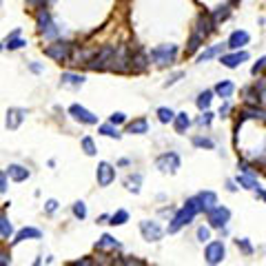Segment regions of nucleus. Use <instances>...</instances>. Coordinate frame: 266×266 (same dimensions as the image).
<instances>
[{
  "instance_id": "f257e3e1",
  "label": "nucleus",
  "mask_w": 266,
  "mask_h": 266,
  "mask_svg": "<svg viewBox=\"0 0 266 266\" xmlns=\"http://www.w3.org/2000/svg\"><path fill=\"white\" fill-rule=\"evenodd\" d=\"M200 211H202V206H200L198 195H195V198H191V200H186V204H184V206L180 208L178 213H175V218L171 220V224H169V233H178L180 228L186 226V224H189L191 220H193Z\"/></svg>"
},
{
  "instance_id": "f03ea898",
  "label": "nucleus",
  "mask_w": 266,
  "mask_h": 266,
  "mask_svg": "<svg viewBox=\"0 0 266 266\" xmlns=\"http://www.w3.org/2000/svg\"><path fill=\"white\" fill-rule=\"evenodd\" d=\"M175 56H178V47H175V44H160V47H155L153 51L149 53V60H153L160 67H164V64L173 62Z\"/></svg>"
},
{
  "instance_id": "7ed1b4c3",
  "label": "nucleus",
  "mask_w": 266,
  "mask_h": 266,
  "mask_svg": "<svg viewBox=\"0 0 266 266\" xmlns=\"http://www.w3.org/2000/svg\"><path fill=\"white\" fill-rule=\"evenodd\" d=\"M113 56H116V47H113V44H106L100 51H96V56H93L87 64H89V69H106L111 64Z\"/></svg>"
},
{
  "instance_id": "20e7f679",
  "label": "nucleus",
  "mask_w": 266,
  "mask_h": 266,
  "mask_svg": "<svg viewBox=\"0 0 266 266\" xmlns=\"http://www.w3.org/2000/svg\"><path fill=\"white\" fill-rule=\"evenodd\" d=\"M38 31L44 38H56V36H58V27L53 24L51 14H49L44 7H40V11H38Z\"/></svg>"
},
{
  "instance_id": "39448f33",
  "label": "nucleus",
  "mask_w": 266,
  "mask_h": 266,
  "mask_svg": "<svg viewBox=\"0 0 266 266\" xmlns=\"http://www.w3.org/2000/svg\"><path fill=\"white\" fill-rule=\"evenodd\" d=\"M69 53H71V44L64 42V40H58V42L49 44V47L44 49V56L53 58L56 62H64V60L69 58Z\"/></svg>"
},
{
  "instance_id": "423d86ee",
  "label": "nucleus",
  "mask_w": 266,
  "mask_h": 266,
  "mask_svg": "<svg viewBox=\"0 0 266 266\" xmlns=\"http://www.w3.org/2000/svg\"><path fill=\"white\" fill-rule=\"evenodd\" d=\"M206 218L213 228H222V226H226V222L231 220V211H228L226 206H215L206 213Z\"/></svg>"
},
{
  "instance_id": "0eeeda50",
  "label": "nucleus",
  "mask_w": 266,
  "mask_h": 266,
  "mask_svg": "<svg viewBox=\"0 0 266 266\" xmlns=\"http://www.w3.org/2000/svg\"><path fill=\"white\" fill-rule=\"evenodd\" d=\"M155 166H158L162 173H175V171L180 169V158L178 153H164V155H160L158 160H155Z\"/></svg>"
},
{
  "instance_id": "6e6552de",
  "label": "nucleus",
  "mask_w": 266,
  "mask_h": 266,
  "mask_svg": "<svg viewBox=\"0 0 266 266\" xmlns=\"http://www.w3.org/2000/svg\"><path fill=\"white\" fill-rule=\"evenodd\" d=\"M140 231L142 235H144V240H149V242H158V240H162V228H160L158 222H151V220H142L140 222Z\"/></svg>"
},
{
  "instance_id": "1a4fd4ad",
  "label": "nucleus",
  "mask_w": 266,
  "mask_h": 266,
  "mask_svg": "<svg viewBox=\"0 0 266 266\" xmlns=\"http://www.w3.org/2000/svg\"><path fill=\"white\" fill-rule=\"evenodd\" d=\"M224 253H226V248H224L222 242H208L206 251H204V260L208 264H220L224 260Z\"/></svg>"
},
{
  "instance_id": "9d476101",
  "label": "nucleus",
  "mask_w": 266,
  "mask_h": 266,
  "mask_svg": "<svg viewBox=\"0 0 266 266\" xmlns=\"http://www.w3.org/2000/svg\"><path fill=\"white\" fill-rule=\"evenodd\" d=\"M69 113L73 116V120L82 122V124H98V116H93L91 111H87V109L80 104H71L69 106Z\"/></svg>"
},
{
  "instance_id": "9b49d317",
  "label": "nucleus",
  "mask_w": 266,
  "mask_h": 266,
  "mask_svg": "<svg viewBox=\"0 0 266 266\" xmlns=\"http://www.w3.org/2000/svg\"><path fill=\"white\" fill-rule=\"evenodd\" d=\"M96 178H98V184H100V186H109V184L116 180V169H113L109 162H100V164H98V171H96Z\"/></svg>"
},
{
  "instance_id": "f8f14e48",
  "label": "nucleus",
  "mask_w": 266,
  "mask_h": 266,
  "mask_svg": "<svg viewBox=\"0 0 266 266\" xmlns=\"http://www.w3.org/2000/svg\"><path fill=\"white\" fill-rule=\"evenodd\" d=\"M246 60H248V53L237 49L235 53H228V56H224V53H222V60H220V62H222L224 67H228V69H235V67H240L242 62H246Z\"/></svg>"
},
{
  "instance_id": "ddd939ff",
  "label": "nucleus",
  "mask_w": 266,
  "mask_h": 266,
  "mask_svg": "<svg viewBox=\"0 0 266 266\" xmlns=\"http://www.w3.org/2000/svg\"><path fill=\"white\" fill-rule=\"evenodd\" d=\"M248 40H251V36L246 34L244 29H237V31H233L231 34V38H228V42H226V47H231V49H242L244 44H248Z\"/></svg>"
},
{
  "instance_id": "4468645a",
  "label": "nucleus",
  "mask_w": 266,
  "mask_h": 266,
  "mask_svg": "<svg viewBox=\"0 0 266 266\" xmlns=\"http://www.w3.org/2000/svg\"><path fill=\"white\" fill-rule=\"evenodd\" d=\"M213 29H215V20L208 18V16H200V18H198V27H195V34L202 36V38H206Z\"/></svg>"
},
{
  "instance_id": "2eb2a0df",
  "label": "nucleus",
  "mask_w": 266,
  "mask_h": 266,
  "mask_svg": "<svg viewBox=\"0 0 266 266\" xmlns=\"http://www.w3.org/2000/svg\"><path fill=\"white\" fill-rule=\"evenodd\" d=\"M198 200H200V206H202L204 213H208L211 208L218 206V195L213 193V191H202V193L198 195Z\"/></svg>"
},
{
  "instance_id": "dca6fc26",
  "label": "nucleus",
  "mask_w": 266,
  "mask_h": 266,
  "mask_svg": "<svg viewBox=\"0 0 266 266\" xmlns=\"http://www.w3.org/2000/svg\"><path fill=\"white\" fill-rule=\"evenodd\" d=\"M42 237V231L40 228H34V226H24L22 231H18V235H16L14 244L18 242H24V240H40Z\"/></svg>"
},
{
  "instance_id": "f3484780",
  "label": "nucleus",
  "mask_w": 266,
  "mask_h": 266,
  "mask_svg": "<svg viewBox=\"0 0 266 266\" xmlns=\"http://www.w3.org/2000/svg\"><path fill=\"white\" fill-rule=\"evenodd\" d=\"M24 116H27V111H22V109H9V113H7V129H18L20 122L24 120Z\"/></svg>"
},
{
  "instance_id": "a211bd4d",
  "label": "nucleus",
  "mask_w": 266,
  "mask_h": 266,
  "mask_svg": "<svg viewBox=\"0 0 266 266\" xmlns=\"http://www.w3.org/2000/svg\"><path fill=\"white\" fill-rule=\"evenodd\" d=\"M7 175H9L14 182H24V180L29 178V171L24 169V166H20V164H11L9 169H7Z\"/></svg>"
},
{
  "instance_id": "6ab92c4d",
  "label": "nucleus",
  "mask_w": 266,
  "mask_h": 266,
  "mask_svg": "<svg viewBox=\"0 0 266 266\" xmlns=\"http://www.w3.org/2000/svg\"><path fill=\"white\" fill-rule=\"evenodd\" d=\"M224 47H226V44H213V47H208L206 51H202L200 53V58H198V62H208V60L211 58H215V56H222V51H224Z\"/></svg>"
},
{
  "instance_id": "aec40b11",
  "label": "nucleus",
  "mask_w": 266,
  "mask_h": 266,
  "mask_svg": "<svg viewBox=\"0 0 266 266\" xmlns=\"http://www.w3.org/2000/svg\"><path fill=\"white\" fill-rule=\"evenodd\" d=\"M60 82H62V87H82L84 76H78V73H62Z\"/></svg>"
},
{
  "instance_id": "412c9836",
  "label": "nucleus",
  "mask_w": 266,
  "mask_h": 266,
  "mask_svg": "<svg viewBox=\"0 0 266 266\" xmlns=\"http://www.w3.org/2000/svg\"><path fill=\"white\" fill-rule=\"evenodd\" d=\"M146 131H149V122H146L144 118H138V120H133L126 126V133H136V136H142Z\"/></svg>"
},
{
  "instance_id": "4be33fe9",
  "label": "nucleus",
  "mask_w": 266,
  "mask_h": 266,
  "mask_svg": "<svg viewBox=\"0 0 266 266\" xmlns=\"http://www.w3.org/2000/svg\"><path fill=\"white\" fill-rule=\"evenodd\" d=\"M233 91H235V84H233L231 80H222V82H218V87H215V93H218L220 98H231Z\"/></svg>"
},
{
  "instance_id": "5701e85b",
  "label": "nucleus",
  "mask_w": 266,
  "mask_h": 266,
  "mask_svg": "<svg viewBox=\"0 0 266 266\" xmlns=\"http://www.w3.org/2000/svg\"><path fill=\"white\" fill-rule=\"evenodd\" d=\"M173 124H175V131H178V133H186L191 120H189V116H186V113H175Z\"/></svg>"
},
{
  "instance_id": "b1692460",
  "label": "nucleus",
  "mask_w": 266,
  "mask_h": 266,
  "mask_svg": "<svg viewBox=\"0 0 266 266\" xmlns=\"http://www.w3.org/2000/svg\"><path fill=\"white\" fill-rule=\"evenodd\" d=\"M146 53L144 51H138L136 56H131V69H133V71H142V69L146 67Z\"/></svg>"
},
{
  "instance_id": "393cba45",
  "label": "nucleus",
  "mask_w": 266,
  "mask_h": 266,
  "mask_svg": "<svg viewBox=\"0 0 266 266\" xmlns=\"http://www.w3.org/2000/svg\"><path fill=\"white\" fill-rule=\"evenodd\" d=\"M96 248H120V242H118L116 237H111V235H102L100 240H98V244H96Z\"/></svg>"
},
{
  "instance_id": "a878e982",
  "label": "nucleus",
  "mask_w": 266,
  "mask_h": 266,
  "mask_svg": "<svg viewBox=\"0 0 266 266\" xmlns=\"http://www.w3.org/2000/svg\"><path fill=\"white\" fill-rule=\"evenodd\" d=\"M237 184H242L244 189H248V191H257L260 189V184L253 180V175H237Z\"/></svg>"
},
{
  "instance_id": "bb28decb",
  "label": "nucleus",
  "mask_w": 266,
  "mask_h": 266,
  "mask_svg": "<svg viewBox=\"0 0 266 266\" xmlns=\"http://www.w3.org/2000/svg\"><path fill=\"white\" fill-rule=\"evenodd\" d=\"M211 100H213V91H208V89H206V91H202L198 96V102H195V104H198V109H202V111H204V109H208Z\"/></svg>"
},
{
  "instance_id": "cd10ccee",
  "label": "nucleus",
  "mask_w": 266,
  "mask_h": 266,
  "mask_svg": "<svg viewBox=\"0 0 266 266\" xmlns=\"http://www.w3.org/2000/svg\"><path fill=\"white\" fill-rule=\"evenodd\" d=\"M11 233H14L11 222L5 218V215H0V235H2V237H11Z\"/></svg>"
},
{
  "instance_id": "c85d7f7f",
  "label": "nucleus",
  "mask_w": 266,
  "mask_h": 266,
  "mask_svg": "<svg viewBox=\"0 0 266 266\" xmlns=\"http://www.w3.org/2000/svg\"><path fill=\"white\" fill-rule=\"evenodd\" d=\"M100 133L102 136H106V138H120V133H118V129H116V124H113V122H109V124H102L100 126Z\"/></svg>"
},
{
  "instance_id": "c756f323",
  "label": "nucleus",
  "mask_w": 266,
  "mask_h": 266,
  "mask_svg": "<svg viewBox=\"0 0 266 266\" xmlns=\"http://www.w3.org/2000/svg\"><path fill=\"white\" fill-rule=\"evenodd\" d=\"M126 220H129V213H126V211H118V213H113V215H111V222H109V224H113V226H122Z\"/></svg>"
},
{
  "instance_id": "7c9ffc66",
  "label": "nucleus",
  "mask_w": 266,
  "mask_h": 266,
  "mask_svg": "<svg viewBox=\"0 0 266 266\" xmlns=\"http://www.w3.org/2000/svg\"><path fill=\"white\" fill-rule=\"evenodd\" d=\"M202 36H198V34H193L191 36V40H189V47H186V56H191V53H195L198 51V47H200V42H202Z\"/></svg>"
},
{
  "instance_id": "2f4dec72",
  "label": "nucleus",
  "mask_w": 266,
  "mask_h": 266,
  "mask_svg": "<svg viewBox=\"0 0 266 266\" xmlns=\"http://www.w3.org/2000/svg\"><path fill=\"white\" fill-rule=\"evenodd\" d=\"M173 118H175V113L171 111V109H166V106L158 109V120H160V122H164V124H166V122H171Z\"/></svg>"
},
{
  "instance_id": "473e14b6",
  "label": "nucleus",
  "mask_w": 266,
  "mask_h": 266,
  "mask_svg": "<svg viewBox=\"0 0 266 266\" xmlns=\"http://www.w3.org/2000/svg\"><path fill=\"white\" fill-rule=\"evenodd\" d=\"M73 215H76L78 220L87 218V206H84V202H76V204H73Z\"/></svg>"
},
{
  "instance_id": "72a5a7b5",
  "label": "nucleus",
  "mask_w": 266,
  "mask_h": 266,
  "mask_svg": "<svg viewBox=\"0 0 266 266\" xmlns=\"http://www.w3.org/2000/svg\"><path fill=\"white\" fill-rule=\"evenodd\" d=\"M126 189L138 193L140 191V175H133V178H126Z\"/></svg>"
},
{
  "instance_id": "f704fd0d",
  "label": "nucleus",
  "mask_w": 266,
  "mask_h": 266,
  "mask_svg": "<svg viewBox=\"0 0 266 266\" xmlns=\"http://www.w3.org/2000/svg\"><path fill=\"white\" fill-rule=\"evenodd\" d=\"M82 149H84V153L87 155H96V144H93V140L91 138H82Z\"/></svg>"
},
{
  "instance_id": "c9c22d12",
  "label": "nucleus",
  "mask_w": 266,
  "mask_h": 266,
  "mask_svg": "<svg viewBox=\"0 0 266 266\" xmlns=\"http://www.w3.org/2000/svg\"><path fill=\"white\" fill-rule=\"evenodd\" d=\"M228 18V7H218V9L213 11V20L220 22V20H226Z\"/></svg>"
},
{
  "instance_id": "e433bc0d",
  "label": "nucleus",
  "mask_w": 266,
  "mask_h": 266,
  "mask_svg": "<svg viewBox=\"0 0 266 266\" xmlns=\"http://www.w3.org/2000/svg\"><path fill=\"white\" fill-rule=\"evenodd\" d=\"M24 44H27V42H24V40H20V38H9L5 47L9 49V51H14V49H20V47H24Z\"/></svg>"
},
{
  "instance_id": "4c0bfd02",
  "label": "nucleus",
  "mask_w": 266,
  "mask_h": 266,
  "mask_svg": "<svg viewBox=\"0 0 266 266\" xmlns=\"http://www.w3.org/2000/svg\"><path fill=\"white\" fill-rule=\"evenodd\" d=\"M211 120H213V113L204 109V113H202V116L198 118V124H202V126H208V124H211Z\"/></svg>"
},
{
  "instance_id": "58836bf2",
  "label": "nucleus",
  "mask_w": 266,
  "mask_h": 266,
  "mask_svg": "<svg viewBox=\"0 0 266 266\" xmlns=\"http://www.w3.org/2000/svg\"><path fill=\"white\" fill-rule=\"evenodd\" d=\"M195 146H204V149H213V140H206V138H193Z\"/></svg>"
},
{
  "instance_id": "ea45409f",
  "label": "nucleus",
  "mask_w": 266,
  "mask_h": 266,
  "mask_svg": "<svg viewBox=\"0 0 266 266\" xmlns=\"http://www.w3.org/2000/svg\"><path fill=\"white\" fill-rule=\"evenodd\" d=\"M208 237H211V231H208V228H198V240L200 242H208Z\"/></svg>"
},
{
  "instance_id": "a19ab883",
  "label": "nucleus",
  "mask_w": 266,
  "mask_h": 266,
  "mask_svg": "<svg viewBox=\"0 0 266 266\" xmlns=\"http://www.w3.org/2000/svg\"><path fill=\"white\" fill-rule=\"evenodd\" d=\"M124 120H126V116H124V113H120V111L113 113V116L109 118V122H113V124H122Z\"/></svg>"
},
{
  "instance_id": "79ce46f5",
  "label": "nucleus",
  "mask_w": 266,
  "mask_h": 266,
  "mask_svg": "<svg viewBox=\"0 0 266 266\" xmlns=\"http://www.w3.org/2000/svg\"><path fill=\"white\" fill-rule=\"evenodd\" d=\"M262 69H266V58H260V60H257V64L253 67V76H257Z\"/></svg>"
},
{
  "instance_id": "37998d69",
  "label": "nucleus",
  "mask_w": 266,
  "mask_h": 266,
  "mask_svg": "<svg viewBox=\"0 0 266 266\" xmlns=\"http://www.w3.org/2000/svg\"><path fill=\"white\" fill-rule=\"evenodd\" d=\"M237 246L242 248V251H244V253H251V244H248V242H246V240H237Z\"/></svg>"
},
{
  "instance_id": "c03bdc74",
  "label": "nucleus",
  "mask_w": 266,
  "mask_h": 266,
  "mask_svg": "<svg viewBox=\"0 0 266 266\" xmlns=\"http://www.w3.org/2000/svg\"><path fill=\"white\" fill-rule=\"evenodd\" d=\"M7 191V173H0V193Z\"/></svg>"
},
{
  "instance_id": "a18cd8bd",
  "label": "nucleus",
  "mask_w": 266,
  "mask_h": 266,
  "mask_svg": "<svg viewBox=\"0 0 266 266\" xmlns=\"http://www.w3.org/2000/svg\"><path fill=\"white\" fill-rule=\"evenodd\" d=\"M56 208H58V202H56V200H49L47 202V213H53Z\"/></svg>"
},
{
  "instance_id": "49530a36",
  "label": "nucleus",
  "mask_w": 266,
  "mask_h": 266,
  "mask_svg": "<svg viewBox=\"0 0 266 266\" xmlns=\"http://www.w3.org/2000/svg\"><path fill=\"white\" fill-rule=\"evenodd\" d=\"M9 262H11V257L7 253H0V264H9Z\"/></svg>"
},
{
  "instance_id": "de8ad7c7",
  "label": "nucleus",
  "mask_w": 266,
  "mask_h": 266,
  "mask_svg": "<svg viewBox=\"0 0 266 266\" xmlns=\"http://www.w3.org/2000/svg\"><path fill=\"white\" fill-rule=\"evenodd\" d=\"M178 78H182V73H175V76H171L169 80H166V87H169V84H173L175 80H178Z\"/></svg>"
},
{
  "instance_id": "09e8293b",
  "label": "nucleus",
  "mask_w": 266,
  "mask_h": 266,
  "mask_svg": "<svg viewBox=\"0 0 266 266\" xmlns=\"http://www.w3.org/2000/svg\"><path fill=\"white\" fill-rule=\"evenodd\" d=\"M44 2L47 0H29V5H34V7H44Z\"/></svg>"
},
{
  "instance_id": "8fccbe9b",
  "label": "nucleus",
  "mask_w": 266,
  "mask_h": 266,
  "mask_svg": "<svg viewBox=\"0 0 266 266\" xmlns=\"http://www.w3.org/2000/svg\"><path fill=\"white\" fill-rule=\"evenodd\" d=\"M228 111H231V106H228V104H224V106H222V109H220V116H226V113H228Z\"/></svg>"
},
{
  "instance_id": "3c124183",
  "label": "nucleus",
  "mask_w": 266,
  "mask_h": 266,
  "mask_svg": "<svg viewBox=\"0 0 266 266\" xmlns=\"http://www.w3.org/2000/svg\"><path fill=\"white\" fill-rule=\"evenodd\" d=\"M31 71L38 73V71H42V67H40V64H31Z\"/></svg>"
}]
</instances>
